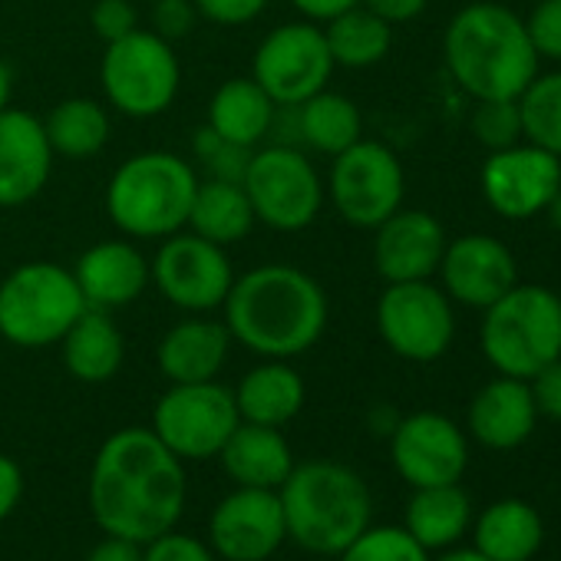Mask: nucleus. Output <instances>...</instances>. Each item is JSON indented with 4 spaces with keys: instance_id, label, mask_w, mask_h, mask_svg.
I'll use <instances>...</instances> for the list:
<instances>
[{
    "instance_id": "obj_1",
    "label": "nucleus",
    "mask_w": 561,
    "mask_h": 561,
    "mask_svg": "<svg viewBox=\"0 0 561 561\" xmlns=\"http://www.w3.org/2000/svg\"><path fill=\"white\" fill-rule=\"evenodd\" d=\"M188 476L182 459L149 430L126 426L103 439L90 469V512L103 535L146 545L179 525Z\"/></svg>"
},
{
    "instance_id": "obj_2",
    "label": "nucleus",
    "mask_w": 561,
    "mask_h": 561,
    "mask_svg": "<svg viewBox=\"0 0 561 561\" xmlns=\"http://www.w3.org/2000/svg\"><path fill=\"white\" fill-rule=\"evenodd\" d=\"M231 341L264 360L308 354L328 331V295L321 280L295 264H257L234 277L225 298Z\"/></svg>"
},
{
    "instance_id": "obj_3",
    "label": "nucleus",
    "mask_w": 561,
    "mask_h": 561,
    "mask_svg": "<svg viewBox=\"0 0 561 561\" xmlns=\"http://www.w3.org/2000/svg\"><path fill=\"white\" fill-rule=\"evenodd\" d=\"M443 54L453 80L476 103L518 100L541 64L525 21L502 4L462 8L446 27Z\"/></svg>"
},
{
    "instance_id": "obj_4",
    "label": "nucleus",
    "mask_w": 561,
    "mask_h": 561,
    "mask_svg": "<svg viewBox=\"0 0 561 561\" xmlns=\"http://www.w3.org/2000/svg\"><path fill=\"white\" fill-rule=\"evenodd\" d=\"M277 495L280 508H285L288 538H295V545L311 554L337 558L364 528H370V489L344 462H295Z\"/></svg>"
},
{
    "instance_id": "obj_5",
    "label": "nucleus",
    "mask_w": 561,
    "mask_h": 561,
    "mask_svg": "<svg viewBox=\"0 0 561 561\" xmlns=\"http://www.w3.org/2000/svg\"><path fill=\"white\" fill-rule=\"evenodd\" d=\"M198 175L175 152L129 156L110 179L106 211L129 238H169L188 225Z\"/></svg>"
},
{
    "instance_id": "obj_6",
    "label": "nucleus",
    "mask_w": 561,
    "mask_h": 561,
    "mask_svg": "<svg viewBox=\"0 0 561 561\" xmlns=\"http://www.w3.org/2000/svg\"><path fill=\"white\" fill-rule=\"evenodd\" d=\"M479 344L502 377L531 380L561 357V298L541 285H515L485 308Z\"/></svg>"
},
{
    "instance_id": "obj_7",
    "label": "nucleus",
    "mask_w": 561,
    "mask_h": 561,
    "mask_svg": "<svg viewBox=\"0 0 561 561\" xmlns=\"http://www.w3.org/2000/svg\"><path fill=\"white\" fill-rule=\"evenodd\" d=\"M87 308L70 267L54 261L18 264L0 280V337L27 351L54 347Z\"/></svg>"
},
{
    "instance_id": "obj_8",
    "label": "nucleus",
    "mask_w": 561,
    "mask_h": 561,
    "mask_svg": "<svg viewBox=\"0 0 561 561\" xmlns=\"http://www.w3.org/2000/svg\"><path fill=\"white\" fill-rule=\"evenodd\" d=\"M100 83L113 110L133 119H152L175 103L182 67L169 41L136 27L129 37L106 44Z\"/></svg>"
},
{
    "instance_id": "obj_9",
    "label": "nucleus",
    "mask_w": 561,
    "mask_h": 561,
    "mask_svg": "<svg viewBox=\"0 0 561 561\" xmlns=\"http://www.w3.org/2000/svg\"><path fill=\"white\" fill-rule=\"evenodd\" d=\"M241 188L254 208V221L274 231H301L324 208V182L298 146H267L251 152Z\"/></svg>"
},
{
    "instance_id": "obj_10",
    "label": "nucleus",
    "mask_w": 561,
    "mask_h": 561,
    "mask_svg": "<svg viewBox=\"0 0 561 561\" xmlns=\"http://www.w3.org/2000/svg\"><path fill=\"white\" fill-rule=\"evenodd\" d=\"M241 423L234 393L218 380L172 383L152 407V433L185 462L221 453L231 430Z\"/></svg>"
},
{
    "instance_id": "obj_11",
    "label": "nucleus",
    "mask_w": 561,
    "mask_h": 561,
    "mask_svg": "<svg viewBox=\"0 0 561 561\" xmlns=\"http://www.w3.org/2000/svg\"><path fill=\"white\" fill-rule=\"evenodd\" d=\"M334 57L324 31L311 21L274 27L254 50L251 80L274 100V106H301L314 93L328 90Z\"/></svg>"
},
{
    "instance_id": "obj_12",
    "label": "nucleus",
    "mask_w": 561,
    "mask_h": 561,
    "mask_svg": "<svg viewBox=\"0 0 561 561\" xmlns=\"http://www.w3.org/2000/svg\"><path fill=\"white\" fill-rule=\"evenodd\" d=\"M337 215L354 228H377L397 208H403V165L397 152L374 139H357L351 149L334 156L328 179Z\"/></svg>"
},
{
    "instance_id": "obj_13",
    "label": "nucleus",
    "mask_w": 561,
    "mask_h": 561,
    "mask_svg": "<svg viewBox=\"0 0 561 561\" xmlns=\"http://www.w3.org/2000/svg\"><path fill=\"white\" fill-rule=\"evenodd\" d=\"M377 331L397 357L433 364L453 347L456 337L453 301L430 280L387 285L377 301Z\"/></svg>"
},
{
    "instance_id": "obj_14",
    "label": "nucleus",
    "mask_w": 561,
    "mask_h": 561,
    "mask_svg": "<svg viewBox=\"0 0 561 561\" xmlns=\"http://www.w3.org/2000/svg\"><path fill=\"white\" fill-rule=\"evenodd\" d=\"M149 277L169 305L188 314H208L221 308L234 285L225 248L185 228L162 238L156 257L149 261Z\"/></svg>"
},
{
    "instance_id": "obj_15",
    "label": "nucleus",
    "mask_w": 561,
    "mask_h": 561,
    "mask_svg": "<svg viewBox=\"0 0 561 561\" xmlns=\"http://www.w3.org/2000/svg\"><path fill=\"white\" fill-rule=\"evenodd\" d=\"M288 541L277 489L234 485L208 515V545L225 561H267Z\"/></svg>"
},
{
    "instance_id": "obj_16",
    "label": "nucleus",
    "mask_w": 561,
    "mask_h": 561,
    "mask_svg": "<svg viewBox=\"0 0 561 561\" xmlns=\"http://www.w3.org/2000/svg\"><path fill=\"white\" fill-rule=\"evenodd\" d=\"M479 182L495 215L525 221L541 215L561 188V159L522 139L508 149L489 152Z\"/></svg>"
},
{
    "instance_id": "obj_17",
    "label": "nucleus",
    "mask_w": 561,
    "mask_h": 561,
    "mask_svg": "<svg viewBox=\"0 0 561 561\" xmlns=\"http://www.w3.org/2000/svg\"><path fill=\"white\" fill-rule=\"evenodd\" d=\"M390 459L397 472L413 485H449L459 482L469 462V446L462 430L433 410L397 420L390 430Z\"/></svg>"
},
{
    "instance_id": "obj_18",
    "label": "nucleus",
    "mask_w": 561,
    "mask_h": 561,
    "mask_svg": "<svg viewBox=\"0 0 561 561\" xmlns=\"http://www.w3.org/2000/svg\"><path fill=\"white\" fill-rule=\"evenodd\" d=\"M449 301L485 311L518 285L515 254L492 234H462L446 241L439 271Z\"/></svg>"
},
{
    "instance_id": "obj_19",
    "label": "nucleus",
    "mask_w": 561,
    "mask_h": 561,
    "mask_svg": "<svg viewBox=\"0 0 561 561\" xmlns=\"http://www.w3.org/2000/svg\"><path fill=\"white\" fill-rule=\"evenodd\" d=\"M374 238V267L387 285L400 280H430L439 271L446 251L443 225L420 208H397L380 221Z\"/></svg>"
},
{
    "instance_id": "obj_20",
    "label": "nucleus",
    "mask_w": 561,
    "mask_h": 561,
    "mask_svg": "<svg viewBox=\"0 0 561 561\" xmlns=\"http://www.w3.org/2000/svg\"><path fill=\"white\" fill-rule=\"evenodd\" d=\"M54 172V149L44 119L8 106L0 113V208L27 205Z\"/></svg>"
},
{
    "instance_id": "obj_21",
    "label": "nucleus",
    "mask_w": 561,
    "mask_h": 561,
    "mask_svg": "<svg viewBox=\"0 0 561 561\" xmlns=\"http://www.w3.org/2000/svg\"><path fill=\"white\" fill-rule=\"evenodd\" d=\"M90 308L116 311L142 298L152 285L149 261L133 241H100L70 267Z\"/></svg>"
},
{
    "instance_id": "obj_22",
    "label": "nucleus",
    "mask_w": 561,
    "mask_h": 561,
    "mask_svg": "<svg viewBox=\"0 0 561 561\" xmlns=\"http://www.w3.org/2000/svg\"><path fill=\"white\" fill-rule=\"evenodd\" d=\"M231 344L234 341L225 321L192 314L165 331L156 347V364L169 383H205L221 374Z\"/></svg>"
},
{
    "instance_id": "obj_23",
    "label": "nucleus",
    "mask_w": 561,
    "mask_h": 561,
    "mask_svg": "<svg viewBox=\"0 0 561 561\" xmlns=\"http://www.w3.org/2000/svg\"><path fill=\"white\" fill-rule=\"evenodd\" d=\"M538 423V410L528 380L499 377L485 383L469 403V433L489 449L522 446Z\"/></svg>"
},
{
    "instance_id": "obj_24",
    "label": "nucleus",
    "mask_w": 561,
    "mask_h": 561,
    "mask_svg": "<svg viewBox=\"0 0 561 561\" xmlns=\"http://www.w3.org/2000/svg\"><path fill=\"white\" fill-rule=\"evenodd\" d=\"M225 476L244 489H280L295 469V453L277 426L238 423L218 453Z\"/></svg>"
},
{
    "instance_id": "obj_25",
    "label": "nucleus",
    "mask_w": 561,
    "mask_h": 561,
    "mask_svg": "<svg viewBox=\"0 0 561 561\" xmlns=\"http://www.w3.org/2000/svg\"><path fill=\"white\" fill-rule=\"evenodd\" d=\"M231 393H234L238 416L244 423H261L277 430L291 423L308 400V387L288 360H264L251 367Z\"/></svg>"
},
{
    "instance_id": "obj_26",
    "label": "nucleus",
    "mask_w": 561,
    "mask_h": 561,
    "mask_svg": "<svg viewBox=\"0 0 561 561\" xmlns=\"http://www.w3.org/2000/svg\"><path fill=\"white\" fill-rule=\"evenodd\" d=\"M64 367L80 383H106L119 374L126 360V341L113 324L110 311L87 308L70 331L60 337Z\"/></svg>"
},
{
    "instance_id": "obj_27",
    "label": "nucleus",
    "mask_w": 561,
    "mask_h": 561,
    "mask_svg": "<svg viewBox=\"0 0 561 561\" xmlns=\"http://www.w3.org/2000/svg\"><path fill=\"white\" fill-rule=\"evenodd\" d=\"M545 541V522L535 505L502 499L476 518V551L489 561H528Z\"/></svg>"
},
{
    "instance_id": "obj_28",
    "label": "nucleus",
    "mask_w": 561,
    "mask_h": 561,
    "mask_svg": "<svg viewBox=\"0 0 561 561\" xmlns=\"http://www.w3.org/2000/svg\"><path fill=\"white\" fill-rule=\"evenodd\" d=\"M274 110V100L251 77H231L215 90L205 126H211L234 146L254 149L264 136H271Z\"/></svg>"
},
{
    "instance_id": "obj_29",
    "label": "nucleus",
    "mask_w": 561,
    "mask_h": 561,
    "mask_svg": "<svg viewBox=\"0 0 561 561\" xmlns=\"http://www.w3.org/2000/svg\"><path fill=\"white\" fill-rule=\"evenodd\" d=\"M472 522L469 495L459 489V482L449 485H426L416 489L407 502V531L426 548L439 551L456 545Z\"/></svg>"
},
{
    "instance_id": "obj_30",
    "label": "nucleus",
    "mask_w": 561,
    "mask_h": 561,
    "mask_svg": "<svg viewBox=\"0 0 561 561\" xmlns=\"http://www.w3.org/2000/svg\"><path fill=\"white\" fill-rule=\"evenodd\" d=\"M185 228L202 234L205 241L221 244V248L241 241L254 228V208H251L241 182H225V179L202 182L198 179Z\"/></svg>"
},
{
    "instance_id": "obj_31",
    "label": "nucleus",
    "mask_w": 561,
    "mask_h": 561,
    "mask_svg": "<svg viewBox=\"0 0 561 561\" xmlns=\"http://www.w3.org/2000/svg\"><path fill=\"white\" fill-rule=\"evenodd\" d=\"M295 113H298V142L311 146L314 152L337 156L351 149L357 139H364L360 110L354 100L341 93L321 90L301 106H295Z\"/></svg>"
},
{
    "instance_id": "obj_32",
    "label": "nucleus",
    "mask_w": 561,
    "mask_h": 561,
    "mask_svg": "<svg viewBox=\"0 0 561 561\" xmlns=\"http://www.w3.org/2000/svg\"><path fill=\"white\" fill-rule=\"evenodd\" d=\"M44 133L50 139L54 156L93 159L110 142L113 126H110V113L103 103L90 96H70L50 110V116L44 119Z\"/></svg>"
},
{
    "instance_id": "obj_33",
    "label": "nucleus",
    "mask_w": 561,
    "mask_h": 561,
    "mask_svg": "<svg viewBox=\"0 0 561 561\" xmlns=\"http://www.w3.org/2000/svg\"><path fill=\"white\" fill-rule=\"evenodd\" d=\"M324 41L334 57V67L367 70L390 54L393 27L387 21H380L374 11H367L364 4H357V8L344 11L341 18L328 21Z\"/></svg>"
},
{
    "instance_id": "obj_34",
    "label": "nucleus",
    "mask_w": 561,
    "mask_h": 561,
    "mask_svg": "<svg viewBox=\"0 0 561 561\" xmlns=\"http://www.w3.org/2000/svg\"><path fill=\"white\" fill-rule=\"evenodd\" d=\"M522 139L561 159V70L538 73L518 96Z\"/></svg>"
},
{
    "instance_id": "obj_35",
    "label": "nucleus",
    "mask_w": 561,
    "mask_h": 561,
    "mask_svg": "<svg viewBox=\"0 0 561 561\" xmlns=\"http://www.w3.org/2000/svg\"><path fill=\"white\" fill-rule=\"evenodd\" d=\"M341 561H430V551L397 525L364 528L341 554Z\"/></svg>"
},
{
    "instance_id": "obj_36",
    "label": "nucleus",
    "mask_w": 561,
    "mask_h": 561,
    "mask_svg": "<svg viewBox=\"0 0 561 561\" xmlns=\"http://www.w3.org/2000/svg\"><path fill=\"white\" fill-rule=\"evenodd\" d=\"M472 133L489 152L522 142L518 100H479L476 113H472Z\"/></svg>"
},
{
    "instance_id": "obj_37",
    "label": "nucleus",
    "mask_w": 561,
    "mask_h": 561,
    "mask_svg": "<svg viewBox=\"0 0 561 561\" xmlns=\"http://www.w3.org/2000/svg\"><path fill=\"white\" fill-rule=\"evenodd\" d=\"M251 152H254V149H244V146L228 142V139L218 136L211 126H202V129L195 133V159L202 162V169L208 172V179L241 182Z\"/></svg>"
},
{
    "instance_id": "obj_38",
    "label": "nucleus",
    "mask_w": 561,
    "mask_h": 561,
    "mask_svg": "<svg viewBox=\"0 0 561 561\" xmlns=\"http://www.w3.org/2000/svg\"><path fill=\"white\" fill-rule=\"evenodd\" d=\"M525 31L538 57L561 64V0H535Z\"/></svg>"
},
{
    "instance_id": "obj_39",
    "label": "nucleus",
    "mask_w": 561,
    "mask_h": 561,
    "mask_svg": "<svg viewBox=\"0 0 561 561\" xmlns=\"http://www.w3.org/2000/svg\"><path fill=\"white\" fill-rule=\"evenodd\" d=\"M142 561H215V551L208 541L169 528L142 545Z\"/></svg>"
},
{
    "instance_id": "obj_40",
    "label": "nucleus",
    "mask_w": 561,
    "mask_h": 561,
    "mask_svg": "<svg viewBox=\"0 0 561 561\" xmlns=\"http://www.w3.org/2000/svg\"><path fill=\"white\" fill-rule=\"evenodd\" d=\"M90 24L103 44H116L139 27V18H136L133 0H96L90 11Z\"/></svg>"
},
{
    "instance_id": "obj_41",
    "label": "nucleus",
    "mask_w": 561,
    "mask_h": 561,
    "mask_svg": "<svg viewBox=\"0 0 561 561\" xmlns=\"http://www.w3.org/2000/svg\"><path fill=\"white\" fill-rule=\"evenodd\" d=\"M198 11L192 0H152V34L175 44L192 34Z\"/></svg>"
},
{
    "instance_id": "obj_42",
    "label": "nucleus",
    "mask_w": 561,
    "mask_h": 561,
    "mask_svg": "<svg viewBox=\"0 0 561 561\" xmlns=\"http://www.w3.org/2000/svg\"><path fill=\"white\" fill-rule=\"evenodd\" d=\"M198 18L218 24V27H241L251 24L254 18H261V11L267 8V0H192Z\"/></svg>"
},
{
    "instance_id": "obj_43",
    "label": "nucleus",
    "mask_w": 561,
    "mask_h": 561,
    "mask_svg": "<svg viewBox=\"0 0 561 561\" xmlns=\"http://www.w3.org/2000/svg\"><path fill=\"white\" fill-rule=\"evenodd\" d=\"M528 390H531L538 416H548V420L561 423V357L551 360L545 370H538L528 380Z\"/></svg>"
},
{
    "instance_id": "obj_44",
    "label": "nucleus",
    "mask_w": 561,
    "mask_h": 561,
    "mask_svg": "<svg viewBox=\"0 0 561 561\" xmlns=\"http://www.w3.org/2000/svg\"><path fill=\"white\" fill-rule=\"evenodd\" d=\"M21 495H24V469L18 466V459L0 453V522H8L14 515Z\"/></svg>"
},
{
    "instance_id": "obj_45",
    "label": "nucleus",
    "mask_w": 561,
    "mask_h": 561,
    "mask_svg": "<svg viewBox=\"0 0 561 561\" xmlns=\"http://www.w3.org/2000/svg\"><path fill=\"white\" fill-rule=\"evenodd\" d=\"M367 11H374L380 21H387L390 27L393 24H407V21H416L430 0H360Z\"/></svg>"
},
{
    "instance_id": "obj_46",
    "label": "nucleus",
    "mask_w": 561,
    "mask_h": 561,
    "mask_svg": "<svg viewBox=\"0 0 561 561\" xmlns=\"http://www.w3.org/2000/svg\"><path fill=\"white\" fill-rule=\"evenodd\" d=\"M83 561H142V545L119 535H103Z\"/></svg>"
},
{
    "instance_id": "obj_47",
    "label": "nucleus",
    "mask_w": 561,
    "mask_h": 561,
    "mask_svg": "<svg viewBox=\"0 0 561 561\" xmlns=\"http://www.w3.org/2000/svg\"><path fill=\"white\" fill-rule=\"evenodd\" d=\"M295 11H301L311 24H328L334 18H341L344 11L357 8L360 0H291Z\"/></svg>"
},
{
    "instance_id": "obj_48",
    "label": "nucleus",
    "mask_w": 561,
    "mask_h": 561,
    "mask_svg": "<svg viewBox=\"0 0 561 561\" xmlns=\"http://www.w3.org/2000/svg\"><path fill=\"white\" fill-rule=\"evenodd\" d=\"M11 90H14V77L4 64H0V113L11 106Z\"/></svg>"
},
{
    "instance_id": "obj_49",
    "label": "nucleus",
    "mask_w": 561,
    "mask_h": 561,
    "mask_svg": "<svg viewBox=\"0 0 561 561\" xmlns=\"http://www.w3.org/2000/svg\"><path fill=\"white\" fill-rule=\"evenodd\" d=\"M436 561H489V558L479 554L476 548H456V551H446V554L436 558Z\"/></svg>"
},
{
    "instance_id": "obj_50",
    "label": "nucleus",
    "mask_w": 561,
    "mask_h": 561,
    "mask_svg": "<svg viewBox=\"0 0 561 561\" xmlns=\"http://www.w3.org/2000/svg\"><path fill=\"white\" fill-rule=\"evenodd\" d=\"M545 215H548V221H551V228L554 231H561V188L554 192V198L548 202V208H545Z\"/></svg>"
}]
</instances>
